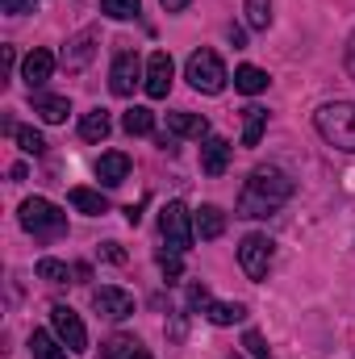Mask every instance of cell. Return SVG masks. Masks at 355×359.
<instances>
[{
  "label": "cell",
  "mask_w": 355,
  "mask_h": 359,
  "mask_svg": "<svg viewBox=\"0 0 355 359\" xmlns=\"http://www.w3.org/2000/svg\"><path fill=\"white\" fill-rule=\"evenodd\" d=\"M234 359H243V355H234Z\"/></svg>",
  "instance_id": "obj_38"
},
{
  "label": "cell",
  "mask_w": 355,
  "mask_h": 359,
  "mask_svg": "<svg viewBox=\"0 0 355 359\" xmlns=\"http://www.w3.org/2000/svg\"><path fill=\"white\" fill-rule=\"evenodd\" d=\"M138 359H151V355H147V351H142V355H138Z\"/></svg>",
  "instance_id": "obj_37"
},
{
  "label": "cell",
  "mask_w": 355,
  "mask_h": 359,
  "mask_svg": "<svg viewBox=\"0 0 355 359\" xmlns=\"http://www.w3.org/2000/svg\"><path fill=\"white\" fill-rule=\"evenodd\" d=\"M138 80H142V63H138V55H117V63H113V72H109V88L113 96H130V92L138 88Z\"/></svg>",
  "instance_id": "obj_10"
},
{
  "label": "cell",
  "mask_w": 355,
  "mask_h": 359,
  "mask_svg": "<svg viewBox=\"0 0 355 359\" xmlns=\"http://www.w3.org/2000/svg\"><path fill=\"white\" fill-rule=\"evenodd\" d=\"M96 176H100V184H109V188L126 184V176H130V155H121V151H109V155H100V163H96Z\"/></svg>",
  "instance_id": "obj_15"
},
{
  "label": "cell",
  "mask_w": 355,
  "mask_h": 359,
  "mask_svg": "<svg viewBox=\"0 0 355 359\" xmlns=\"http://www.w3.org/2000/svg\"><path fill=\"white\" fill-rule=\"evenodd\" d=\"M109 130H113V126H109V113H105V109H92V113L80 117V138H84V142H105Z\"/></svg>",
  "instance_id": "obj_20"
},
{
  "label": "cell",
  "mask_w": 355,
  "mask_h": 359,
  "mask_svg": "<svg viewBox=\"0 0 355 359\" xmlns=\"http://www.w3.org/2000/svg\"><path fill=\"white\" fill-rule=\"evenodd\" d=\"M17 142H21V151H25V155H42V151H46V138H42L38 130H25V126L17 130Z\"/></svg>",
  "instance_id": "obj_30"
},
{
  "label": "cell",
  "mask_w": 355,
  "mask_h": 359,
  "mask_svg": "<svg viewBox=\"0 0 355 359\" xmlns=\"http://www.w3.org/2000/svg\"><path fill=\"white\" fill-rule=\"evenodd\" d=\"M239 264L251 280H264L267 268H272V238L267 234H247L243 247H239Z\"/></svg>",
  "instance_id": "obj_7"
},
{
  "label": "cell",
  "mask_w": 355,
  "mask_h": 359,
  "mask_svg": "<svg viewBox=\"0 0 355 359\" xmlns=\"http://www.w3.org/2000/svg\"><path fill=\"white\" fill-rule=\"evenodd\" d=\"M230 42H234V46H243V42H247V34H243L239 25H230Z\"/></svg>",
  "instance_id": "obj_36"
},
{
  "label": "cell",
  "mask_w": 355,
  "mask_h": 359,
  "mask_svg": "<svg viewBox=\"0 0 355 359\" xmlns=\"http://www.w3.org/2000/svg\"><path fill=\"white\" fill-rule=\"evenodd\" d=\"M21 226H25L34 238H55V234L67 230V213H63L59 205L42 201V196H29V201L21 205Z\"/></svg>",
  "instance_id": "obj_3"
},
{
  "label": "cell",
  "mask_w": 355,
  "mask_h": 359,
  "mask_svg": "<svg viewBox=\"0 0 355 359\" xmlns=\"http://www.w3.org/2000/svg\"><path fill=\"white\" fill-rule=\"evenodd\" d=\"M168 130L176 138H209V121L201 113H168Z\"/></svg>",
  "instance_id": "obj_16"
},
{
  "label": "cell",
  "mask_w": 355,
  "mask_h": 359,
  "mask_svg": "<svg viewBox=\"0 0 355 359\" xmlns=\"http://www.w3.org/2000/svg\"><path fill=\"white\" fill-rule=\"evenodd\" d=\"M264 126H267V109H260V104L243 109V147H260Z\"/></svg>",
  "instance_id": "obj_21"
},
{
  "label": "cell",
  "mask_w": 355,
  "mask_h": 359,
  "mask_svg": "<svg viewBox=\"0 0 355 359\" xmlns=\"http://www.w3.org/2000/svg\"><path fill=\"white\" fill-rule=\"evenodd\" d=\"M34 113L42 117V121H51V126H59V121H67V113H72V100L67 96H34Z\"/></svg>",
  "instance_id": "obj_18"
},
{
  "label": "cell",
  "mask_w": 355,
  "mask_h": 359,
  "mask_svg": "<svg viewBox=\"0 0 355 359\" xmlns=\"http://www.w3.org/2000/svg\"><path fill=\"white\" fill-rule=\"evenodd\" d=\"M201 313H205L213 326H234V322H243V318H247V309H243L239 301L230 305V301H213V297L201 305Z\"/></svg>",
  "instance_id": "obj_17"
},
{
  "label": "cell",
  "mask_w": 355,
  "mask_h": 359,
  "mask_svg": "<svg viewBox=\"0 0 355 359\" xmlns=\"http://www.w3.org/2000/svg\"><path fill=\"white\" fill-rule=\"evenodd\" d=\"M172 76H176V67H172V55L168 50H155L151 59H147V96L151 100H163L168 92H172Z\"/></svg>",
  "instance_id": "obj_9"
},
{
  "label": "cell",
  "mask_w": 355,
  "mask_h": 359,
  "mask_svg": "<svg viewBox=\"0 0 355 359\" xmlns=\"http://www.w3.org/2000/svg\"><path fill=\"white\" fill-rule=\"evenodd\" d=\"M67 201H72V209H80V213H88V217L109 213V201H105L96 188H72V192H67Z\"/></svg>",
  "instance_id": "obj_19"
},
{
  "label": "cell",
  "mask_w": 355,
  "mask_h": 359,
  "mask_svg": "<svg viewBox=\"0 0 355 359\" xmlns=\"http://www.w3.org/2000/svg\"><path fill=\"white\" fill-rule=\"evenodd\" d=\"M247 25L251 29H267L272 25V0H247Z\"/></svg>",
  "instance_id": "obj_27"
},
{
  "label": "cell",
  "mask_w": 355,
  "mask_h": 359,
  "mask_svg": "<svg viewBox=\"0 0 355 359\" xmlns=\"http://www.w3.org/2000/svg\"><path fill=\"white\" fill-rule=\"evenodd\" d=\"M92 55H96V29H80V34L63 46V67H67V72H80V67H88Z\"/></svg>",
  "instance_id": "obj_12"
},
{
  "label": "cell",
  "mask_w": 355,
  "mask_h": 359,
  "mask_svg": "<svg viewBox=\"0 0 355 359\" xmlns=\"http://www.w3.org/2000/svg\"><path fill=\"white\" fill-rule=\"evenodd\" d=\"M159 4H163L168 13H184V8H188V0H159Z\"/></svg>",
  "instance_id": "obj_34"
},
{
  "label": "cell",
  "mask_w": 355,
  "mask_h": 359,
  "mask_svg": "<svg viewBox=\"0 0 355 359\" xmlns=\"http://www.w3.org/2000/svg\"><path fill=\"white\" fill-rule=\"evenodd\" d=\"M230 155H234V147H230L226 138H217V134L201 138V172H205V176H226Z\"/></svg>",
  "instance_id": "obj_11"
},
{
  "label": "cell",
  "mask_w": 355,
  "mask_h": 359,
  "mask_svg": "<svg viewBox=\"0 0 355 359\" xmlns=\"http://www.w3.org/2000/svg\"><path fill=\"white\" fill-rule=\"evenodd\" d=\"M243 347H247L255 359H267V343H264V334H260V330H247V334H243Z\"/></svg>",
  "instance_id": "obj_31"
},
{
  "label": "cell",
  "mask_w": 355,
  "mask_h": 359,
  "mask_svg": "<svg viewBox=\"0 0 355 359\" xmlns=\"http://www.w3.org/2000/svg\"><path fill=\"white\" fill-rule=\"evenodd\" d=\"M51 326H55V334L63 339L67 351H88V330H84V322H80V313L72 305H55L51 309Z\"/></svg>",
  "instance_id": "obj_6"
},
{
  "label": "cell",
  "mask_w": 355,
  "mask_h": 359,
  "mask_svg": "<svg viewBox=\"0 0 355 359\" xmlns=\"http://www.w3.org/2000/svg\"><path fill=\"white\" fill-rule=\"evenodd\" d=\"M0 8H4V13H13V17H21V13H34V8H38V0H0Z\"/></svg>",
  "instance_id": "obj_32"
},
{
  "label": "cell",
  "mask_w": 355,
  "mask_h": 359,
  "mask_svg": "<svg viewBox=\"0 0 355 359\" xmlns=\"http://www.w3.org/2000/svg\"><path fill=\"white\" fill-rule=\"evenodd\" d=\"M314 126L318 134L335 147V151H347L355 155V104L351 100H330L314 113Z\"/></svg>",
  "instance_id": "obj_2"
},
{
  "label": "cell",
  "mask_w": 355,
  "mask_h": 359,
  "mask_svg": "<svg viewBox=\"0 0 355 359\" xmlns=\"http://www.w3.org/2000/svg\"><path fill=\"white\" fill-rule=\"evenodd\" d=\"M234 88L247 92V96H255V92L267 88V72H260V67H251V63H243L239 72H234Z\"/></svg>",
  "instance_id": "obj_24"
},
{
  "label": "cell",
  "mask_w": 355,
  "mask_h": 359,
  "mask_svg": "<svg viewBox=\"0 0 355 359\" xmlns=\"http://www.w3.org/2000/svg\"><path fill=\"white\" fill-rule=\"evenodd\" d=\"M159 234H163V243H168L172 251H180V255L192 247L196 226H192V213H188L180 201H168V205L159 209Z\"/></svg>",
  "instance_id": "obj_5"
},
{
  "label": "cell",
  "mask_w": 355,
  "mask_h": 359,
  "mask_svg": "<svg viewBox=\"0 0 355 359\" xmlns=\"http://www.w3.org/2000/svg\"><path fill=\"white\" fill-rule=\"evenodd\" d=\"M38 280H46V284H67V264H59V259H38Z\"/></svg>",
  "instance_id": "obj_29"
},
{
  "label": "cell",
  "mask_w": 355,
  "mask_h": 359,
  "mask_svg": "<svg viewBox=\"0 0 355 359\" xmlns=\"http://www.w3.org/2000/svg\"><path fill=\"white\" fill-rule=\"evenodd\" d=\"M184 80L196 92H205V96H217L226 88V67H222V59L213 50H192L188 67H184Z\"/></svg>",
  "instance_id": "obj_4"
},
{
  "label": "cell",
  "mask_w": 355,
  "mask_h": 359,
  "mask_svg": "<svg viewBox=\"0 0 355 359\" xmlns=\"http://www.w3.org/2000/svg\"><path fill=\"white\" fill-rule=\"evenodd\" d=\"M192 226H196V238L213 243V238L226 234V213L217 205H201V213H192Z\"/></svg>",
  "instance_id": "obj_14"
},
{
  "label": "cell",
  "mask_w": 355,
  "mask_h": 359,
  "mask_svg": "<svg viewBox=\"0 0 355 359\" xmlns=\"http://www.w3.org/2000/svg\"><path fill=\"white\" fill-rule=\"evenodd\" d=\"M63 339H55V334H46V330H34L29 334V355L34 359H67V351L59 347Z\"/></svg>",
  "instance_id": "obj_23"
},
{
  "label": "cell",
  "mask_w": 355,
  "mask_h": 359,
  "mask_svg": "<svg viewBox=\"0 0 355 359\" xmlns=\"http://www.w3.org/2000/svg\"><path fill=\"white\" fill-rule=\"evenodd\" d=\"M100 355L105 359H138L142 355V343H138L134 334H113V339L100 347Z\"/></svg>",
  "instance_id": "obj_22"
},
{
  "label": "cell",
  "mask_w": 355,
  "mask_h": 359,
  "mask_svg": "<svg viewBox=\"0 0 355 359\" xmlns=\"http://www.w3.org/2000/svg\"><path fill=\"white\" fill-rule=\"evenodd\" d=\"M347 72L355 76V34H351V42H347Z\"/></svg>",
  "instance_id": "obj_35"
},
{
  "label": "cell",
  "mask_w": 355,
  "mask_h": 359,
  "mask_svg": "<svg viewBox=\"0 0 355 359\" xmlns=\"http://www.w3.org/2000/svg\"><path fill=\"white\" fill-rule=\"evenodd\" d=\"M100 255H105V259H113V264H121V259H126V251H121L117 243H105V247H100Z\"/></svg>",
  "instance_id": "obj_33"
},
{
  "label": "cell",
  "mask_w": 355,
  "mask_h": 359,
  "mask_svg": "<svg viewBox=\"0 0 355 359\" xmlns=\"http://www.w3.org/2000/svg\"><path fill=\"white\" fill-rule=\"evenodd\" d=\"M121 130H126V134H151V130H155V113L142 109V104H134V109L121 117Z\"/></svg>",
  "instance_id": "obj_25"
},
{
  "label": "cell",
  "mask_w": 355,
  "mask_h": 359,
  "mask_svg": "<svg viewBox=\"0 0 355 359\" xmlns=\"http://www.w3.org/2000/svg\"><path fill=\"white\" fill-rule=\"evenodd\" d=\"M293 196V180L280 168H255L239 192V217H267Z\"/></svg>",
  "instance_id": "obj_1"
},
{
  "label": "cell",
  "mask_w": 355,
  "mask_h": 359,
  "mask_svg": "<svg viewBox=\"0 0 355 359\" xmlns=\"http://www.w3.org/2000/svg\"><path fill=\"white\" fill-rule=\"evenodd\" d=\"M51 72H55V55H51V50H29L25 63H21V80L29 84V92L42 88V84L51 80Z\"/></svg>",
  "instance_id": "obj_13"
},
{
  "label": "cell",
  "mask_w": 355,
  "mask_h": 359,
  "mask_svg": "<svg viewBox=\"0 0 355 359\" xmlns=\"http://www.w3.org/2000/svg\"><path fill=\"white\" fill-rule=\"evenodd\" d=\"M92 309H96L100 318H109V322H121V318H130V313H134V297H130L126 288L105 284V288H96V292H92Z\"/></svg>",
  "instance_id": "obj_8"
},
{
  "label": "cell",
  "mask_w": 355,
  "mask_h": 359,
  "mask_svg": "<svg viewBox=\"0 0 355 359\" xmlns=\"http://www.w3.org/2000/svg\"><path fill=\"white\" fill-rule=\"evenodd\" d=\"M155 264H159V271L168 276V284L184 276V264H180V251H172V247H168V251H155Z\"/></svg>",
  "instance_id": "obj_28"
},
{
  "label": "cell",
  "mask_w": 355,
  "mask_h": 359,
  "mask_svg": "<svg viewBox=\"0 0 355 359\" xmlns=\"http://www.w3.org/2000/svg\"><path fill=\"white\" fill-rule=\"evenodd\" d=\"M138 8H142V0H100V13L113 21H130V17H138Z\"/></svg>",
  "instance_id": "obj_26"
}]
</instances>
